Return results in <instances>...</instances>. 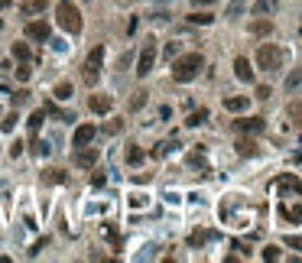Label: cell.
<instances>
[{
  "label": "cell",
  "instance_id": "cell-1",
  "mask_svg": "<svg viewBox=\"0 0 302 263\" xmlns=\"http://www.w3.org/2000/svg\"><path fill=\"white\" fill-rule=\"evenodd\" d=\"M202 65H205V59H202L198 52L179 55V59L173 62V78H175V81H195L198 72H202Z\"/></svg>",
  "mask_w": 302,
  "mask_h": 263
},
{
  "label": "cell",
  "instance_id": "cell-2",
  "mask_svg": "<svg viewBox=\"0 0 302 263\" xmlns=\"http://www.w3.org/2000/svg\"><path fill=\"white\" fill-rule=\"evenodd\" d=\"M55 13H59V26H62V30H68L72 36L81 33V10H78L72 0H59Z\"/></svg>",
  "mask_w": 302,
  "mask_h": 263
},
{
  "label": "cell",
  "instance_id": "cell-3",
  "mask_svg": "<svg viewBox=\"0 0 302 263\" xmlns=\"http://www.w3.org/2000/svg\"><path fill=\"white\" fill-rule=\"evenodd\" d=\"M283 62V52H280V46L276 43H263L257 49V65L260 68H267V72H276Z\"/></svg>",
  "mask_w": 302,
  "mask_h": 263
},
{
  "label": "cell",
  "instance_id": "cell-4",
  "mask_svg": "<svg viewBox=\"0 0 302 263\" xmlns=\"http://www.w3.org/2000/svg\"><path fill=\"white\" fill-rule=\"evenodd\" d=\"M101 62H104V46H95L85 59V68H81V75H85L88 85H95L97 78H101Z\"/></svg>",
  "mask_w": 302,
  "mask_h": 263
},
{
  "label": "cell",
  "instance_id": "cell-5",
  "mask_svg": "<svg viewBox=\"0 0 302 263\" xmlns=\"http://www.w3.org/2000/svg\"><path fill=\"white\" fill-rule=\"evenodd\" d=\"M153 65H156V39H146V46L140 49V59H137V75L140 78H146L153 72Z\"/></svg>",
  "mask_w": 302,
  "mask_h": 263
},
{
  "label": "cell",
  "instance_id": "cell-6",
  "mask_svg": "<svg viewBox=\"0 0 302 263\" xmlns=\"http://www.w3.org/2000/svg\"><path fill=\"white\" fill-rule=\"evenodd\" d=\"M273 188H276V195H299L302 192V179L296 172H283V175H276Z\"/></svg>",
  "mask_w": 302,
  "mask_h": 263
},
{
  "label": "cell",
  "instance_id": "cell-7",
  "mask_svg": "<svg viewBox=\"0 0 302 263\" xmlns=\"http://www.w3.org/2000/svg\"><path fill=\"white\" fill-rule=\"evenodd\" d=\"M26 36H30L32 43H46V39L52 36V30H49V23H46V20H36V23L26 26Z\"/></svg>",
  "mask_w": 302,
  "mask_h": 263
},
{
  "label": "cell",
  "instance_id": "cell-8",
  "mask_svg": "<svg viewBox=\"0 0 302 263\" xmlns=\"http://www.w3.org/2000/svg\"><path fill=\"white\" fill-rule=\"evenodd\" d=\"M234 127H238L240 133H250V137H254V133H263V127H267V124L260 121V117H244V121H238Z\"/></svg>",
  "mask_w": 302,
  "mask_h": 263
},
{
  "label": "cell",
  "instance_id": "cell-9",
  "mask_svg": "<svg viewBox=\"0 0 302 263\" xmlns=\"http://www.w3.org/2000/svg\"><path fill=\"white\" fill-rule=\"evenodd\" d=\"M111 104H114V101H111V94H91V98H88V108L95 110V114H108Z\"/></svg>",
  "mask_w": 302,
  "mask_h": 263
},
{
  "label": "cell",
  "instance_id": "cell-10",
  "mask_svg": "<svg viewBox=\"0 0 302 263\" xmlns=\"http://www.w3.org/2000/svg\"><path fill=\"white\" fill-rule=\"evenodd\" d=\"M91 140H95V124H81V127L75 130V137H72L75 146H88Z\"/></svg>",
  "mask_w": 302,
  "mask_h": 263
},
{
  "label": "cell",
  "instance_id": "cell-11",
  "mask_svg": "<svg viewBox=\"0 0 302 263\" xmlns=\"http://www.w3.org/2000/svg\"><path fill=\"white\" fill-rule=\"evenodd\" d=\"M234 75L240 78V81H254V68H250V62L240 55V59H234Z\"/></svg>",
  "mask_w": 302,
  "mask_h": 263
},
{
  "label": "cell",
  "instance_id": "cell-12",
  "mask_svg": "<svg viewBox=\"0 0 302 263\" xmlns=\"http://www.w3.org/2000/svg\"><path fill=\"white\" fill-rule=\"evenodd\" d=\"M75 163L81 166V169H91V166L97 163V150H85V146H81V150H78V156H75Z\"/></svg>",
  "mask_w": 302,
  "mask_h": 263
},
{
  "label": "cell",
  "instance_id": "cell-13",
  "mask_svg": "<svg viewBox=\"0 0 302 263\" xmlns=\"http://www.w3.org/2000/svg\"><path fill=\"white\" fill-rule=\"evenodd\" d=\"M250 98H240V94H234V98H224V108L231 110V114H240V110H247Z\"/></svg>",
  "mask_w": 302,
  "mask_h": 263
},
{
  "label": "cell",
  "instance_id": "cell-14",
  "mask_svg": "<svg viewBox=\"0 0 302 263\" xmlns=\"http://www.w3.org/2000/svg\"><path fill=\"white\" fill-rule=\"evenodd\" d=\"M250 33H254V36H270L273 33V23L270 20H254V23H250Z\"/></svg>",
  "mask_w": 302,
  "mask_h": 263
},
{
  "label": "cell",
  "instance_id": "cell-15",
  "mask_svg": "<svg viewBox=\"0 0 302 263\" xmlns=\"http://www.w3.org/2000/svg\"><path fill=\"white\" fill-rule=\"evenodd\" d=\"M234 146H238V153H240V156H257V143L247 140V137H240Z\"/></svg>",
  "mask_w": 302,
  "mask_h": 263
},
{
  "label": "cell",
  "instance_id": "cell-16",
  "mask_svg": "<svg viewBox=\"0 0 302 263\" xmlns=\"http://www.w3.org/2000/svg\"><path fill=\"white\" fill-rule=\"evenodd\" d=\"M283 215H286L292 224H302V205H283Z\"/></svg>",
  "mask_w": 302,
  "mask_h": 263
},
{
  "label": "cell",
  "instance_id": "cell-17",
  "mask_svg": "<svg viewBox=\"0 0 302 263\" xmlns=\"http://www.w3.org/2000/svg\"><path fill=\"white\" fill-rule=\"evenodd\" d=\"M276 10V0H257V3H254V13H257V16H267V13H273Z\"/></svg>",
  "mask_w": 302,
  "mask_h": 263
},
{
  "label": "cell",
  "instance_id": "cell-18",
  "mask_svg": "<svg viewBox=\"0 0 302 263\" xmlns=\"http://www.w3.org/2000/svg\"><path fill=\"white\" fill-rule=\"evenodd\" d=\"M127 163L130 166H140L143 163V150L137 146V143H130V146H127Z\"/></svg>",
  "mask_w": 302,
  "mask_h": 263
},
{
  "label": "cell",
  "instance_id": "cell-19",
  "mask_svg": "<svg viewBox=\"0 0 302 263\" xmlns=\"http://www.w3.org/2000/svg\"><path fill=\"white\" fill-rule=\"evenodd\" d=\"M208 121V108H198V110H192V114H189V127H198V124H205Z\"/></svg>",
  "mask_w": 302,
  "mask_h": 263
},
{
  "label": "cell",
  "instance_id": "cell-20",
  "mask_svg": "<svg viewBox=\"0 0 302 263\" xmlns=\"http://www.w3.org/2000/svg\"><path fill=\"white\" fill-rule=\"evenodd\" d=\"M30 46L26 43H13V59H20V62H30Z\"/></svg>",
  "mask_w": 302,
  "mask_h": 263
},
{
  "label": "cell",
  "instance_id": "cell-21",
  "mask_svg": "<svg viewBox=\"0 0 302 263\" xmlns=\"http://www.w3.org/2000/svg\"><path fill=\"white\" fill-rule=\"evenodd\" d=\"M43 121H46V110H32V117H30V133H39Z\"/></svg>",
  "mask_w": 302,
  "mask_h": 263
},
{
  "label": "cell",
  "instance_id": "cell-22",
  "mask_svg": "<svg viewBox=\"0 0 302 263\" xmlns=\"http://www.w3.org/2000/svg\"><path fill=\"white\" fill-rule=\"evenodd\" d=\"M46 10V0H26L23 3V13H43Z\"/></svg>",
  "mask_w": 302,
  "mask_h": 263
},
{
  "label": "cell",
  "instance_id": "cell-23",
  "mask_svg": "<svg viewBox=\"0 0 302 263\" xmlns=\"http://www.w3.org/2000/svg\"><path fill=\"white\" fill-rule=\"evenodd\" d=\"M247 7H250L247 0H234V3H231V7H227V16H240V13L247 10Z\"/></svg>",
  "mask_w": 302,
  "mask_h": 263
},
{
  "label": "cell",
  "instance_id": "cell-24",
  "mask_svg": "<svg viewBox=\"0 0 302 263\" xmlns=\"http://www.w3.org/2000/svg\"><path fill=\"white\" fill-rule=\"evenodd\" d=\"M55 98H59V101H68V98H72V85H68V81L55 85Z\"/></svg>",
  "mask_w": 302,
  "mask_h": 263
},
{
  "label": "cell",
  "instance_id": "cell-25",
  "mask_svg": "<svg viewBox=\"0 0 302 263\" xmlns=\"http://www.w3.org/2000/svg\"><path fill=\"white\" fill-rule=\"evenodd\" d=\"M211 20H215L211 13H192V16H189V23H198V26H208Z\"/></svg>",
  "mask_w": 302,
  "mask_h": 263
},
{
  "label": "cell",
  "instance_id": "cell-26",
  "mask_svg": "<svg viewBox=\"0 0 302 263\" xmlns=\"http://www.w3.org/2000/svg\"><path fill=\"white\" fill-rule=\"evenodd\" d=\"M302 85V68H296V72H289V78H286V88H299Z\"/></svg>",
  "mask_w": 302,
  "mask_h": 263
},
{
  "label": "cell",
  "instance_id": "cell-27",
  "mask_svg": "<svg viewBox=\"0 0 302 263\" xmlns=\"http://www.w3.org/2000/svg\"><path fill=\"white\" fill-rule=\"evenodd\" d=\"M13 127H16V114H7V117L0 121V130H3V133H10Z\"/></svg>",
  "mask_w": 302,
  "mask_h": 263
},
{
  "label": "cell",
  "instance_id": "cell-28",
  "mask_svg": "<svg viewBox=\"0 0 302 263\" xmlns=\"http://www.w3.org/2000/svg\"><path fill=\"white\" fill-rule=\"evenodd\" d=\"M283 244H286V247H292V250H302V237H296V234H286V237H283Z\"/></svg>",
  "mask_w": 302,
  "mask_h": 263
},
{
  "label": "cell",
  "instance_id": "cell-29",
  "mask_svg": "<svg viewBox=\"0 0 302 263\" xmlns=\"http://www.w3.org/2000/svg\"><path fill=\"white\" fill-rule=\"evenodd\" d=\"M46 182H65V172H59V169H49V172H46Z\"/></svg>",
  "mask_w": 302,
  "mask_h": 263
},
{
  "label": "cell",
  "instance_id": "cell-30",
  "mask_svg": "<svg viewBox=\"0 0 302 263\" xmlns=\"http://www.w3.org/2000/svg\"><path fill=\"white\" fill-rule=\"evenodd\" d=\"M120 127H124L120 121H111V124H104V133H108V137H114V133H120Z\"/></svg>",
  "mask_w": 302,
  "mask_h": 263
},
{
  "label": "cell",
  "instance_id": "cell-31",
  "mask_svg": "<svg viewBox=\"0 0 302 263\" xmlns=\"http://www.w3.org/2000/svg\"><path fill=\"white\" fill-rule=\"evenodd\" d=\"M32 153H36V156H49V143H39V140H36V143H32Z\"/></svg>",
  "mask_w": 302,
  "mask_h": 263
},
{
  "label": "cell",
  "instance_id": "cell-32",
  "mask_svg": "<svg viewBox=\"0 0 302 263\" xmlns=\"http://www.w3.org/2000/svg\"><path fill=\"white\" fill-rule=\"evenodd\" d=\"M16 78H20V81H26V78H30V62H20V68H16Z\"/></svg>",
  "mask_w": 302,
  "mask_h": 263
},
{
  "label": "cell",
  "instance_id": "cell-33",
  "mask_svg": "<svg viewBox=\"0 0 302 263\" xmlns=\"http://www.w3.org/2000/svg\"><path fill=\"white\" fill-rule=\"evenodd\" d=\"M26 101H30V91H16V94H13V104H16V108L26 104Z\"/></svg>",
  "mask_w": 302,
  "mask_h": 263
},
{
  "label": "cell",
  "instance_id": "cell-34",
  "mask_svg": "<svg viewBox=\"0 0 302 263\" xmlns=\"http://www.w3.org/2000/svg\"><path fill=\"white\" fill-rule=\"evenodd\" d=\"M260 257H263V260H280V250H276V247H267Z\"/></svg>",
  "mask_w": 302,
  "mask_h": 263
},
{
  "label": "cell",
  "instance_id": "cell-35",
  "mask_svg": "<svg viewBox=\"0 0 302 263\" xmlns=\"http://www.w3.org/2000/svg\"><path fill=\"white\" fill-rule=\"evenodd\" d=\"M270 94H273V88H270V85H260V88H257V98H260V101H267Z\"/></svg>",
  "mask_w": 302,
  "mask_h": 263
},
{
  "label": "cell",
  "instance_id": "cell-36",
  "mask_svg": "<svg viewBox=\"0 0 302 263\" xmlns=\"http://www.w3.org/2000/svg\"><path fill=\"white\" fill-rule=\"evenodd\" d=\"M143 101H146V98H143V91H137V94H133V101H130V108L140 110V108H143Z\"/></svg>",
  "mask_w": 302,
  "mask_h": 263
},
{
  "label": "cell",
  "instance_id": "cell-37",
  "mask_svg": "<svg viewBox=\"0 0 302 263\" xmlns=\"http://www.w3.org/2000/svg\"><path fill=\"white\" fill-rule=\"evenodd\" d=\"M169 153V143H156V150H153V156H166Z\"/></svg>",
  "mask_w": 302,
  "mask_h": 263
},
{
  "label": "cell",
  "instance_id": "cell-38",
  "mask_svg": "<svg viewBox=\"0 0 302 263\" xmlns=\"http://www.w3.org/2000/svg\"><path fill=\"white\" fill-rule=\"evenodd\" d=\"M173 55H179V43H169V46H166V59H173Z\"/></svg>",
  "mask_w": 302,
  "mask_h": 263
},
{
  "label": "cell",
  "instance_id": "cell-39",
  "mask_svg": "<svg viewBox=\"0 0 302 263\" xmlns=\"http://www.w3.org/2000/svg\"><path fill=\"white\" fill-rule=\"evenodd\" d=\"M20 153H23V143L16 140V143H13V146H10V156H13V159H16V156H20Z\"/></svg>",
  "mask_w": 302,
  "mask_h": 263
},
{
  "label": "cell",
  "instance_id": "cell-40",
  "mask_svg": "<svg viewBox=\"0 0 302 263\" xmlns=\"http://www.w3.org/2000/svg\"><path fill=\"white\" fill-rule=\"evenodd\" d=\"M195 7H211V3H215V0H192Z\"/></svg>",
  "mask_w": 302,
  "mask_h": 263
},
{
  "label": "cell",
  "instance_id": "cell-41",
  "mask_svg": "<svg viewBox=\"0 0 302 263\" xmlns=\"http://www.w3.org/2000/svg\"><path fill=\"white\" fill-rule=\"evenodd\" d=\"M3 7H10V0H0V10H3Z\"/></svg>",
  "mask_w": 302,
  "mask_h": 263
}]
</instances>
